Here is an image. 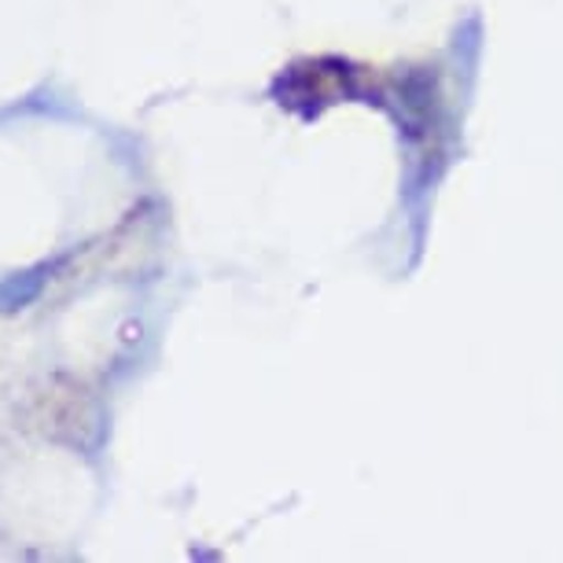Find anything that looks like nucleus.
Instances as JSON below:
<instances>
[{"label":"nucleus","instance_id":"1","mask_svg":"<svg viewBox=\"0 0 563 563\" xmlns=\"http://www.w3.org/2000/svg\"><path fill=\"white\" fill-rule=\"evenodd\" d=\"M45 284H48V265H34V269L4 276V280H0V313L26 310L30 302L41 299Z\"/></svg>","mask_w":563,"mask_h":563}]
</instances>
